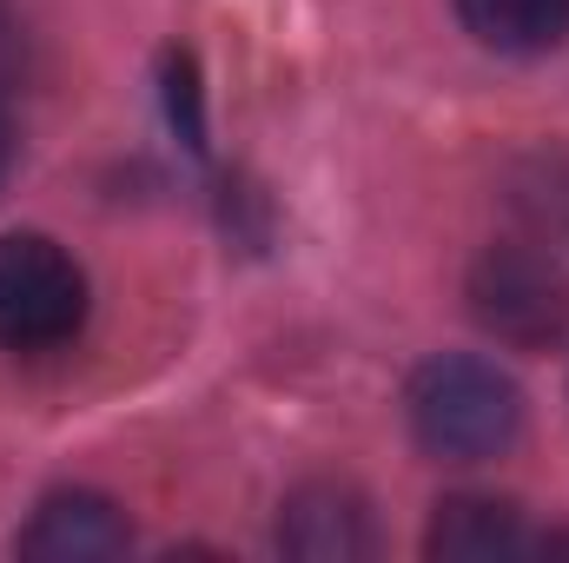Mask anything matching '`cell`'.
<instances>
[{
	"label": "cell",
	"mask_w": 569,
	"mask_h": 563,
	"mask_svg": "<svg viewBox=\"0 0 569 563\" xmlns=\"http://www.w3.org/2000/svg\"><path fill=\"white\" fill-rule=\"evenodd\" d=\"M405 412H411V437L437 464H483V457L510 451L517 431H523L517 385L497 365L463 358V352H443V358L418 365V378L405 392Z\"/></svg>",
	"instance_id": "1"
},
{
	"label": "cell",
	"mask_w": 569,
	"mask_h": 563,
	"mask_svg": "<svg viewBox=\"0 0 569 563\" xmlns=\"http://www.w3.org/2000/svg\"><path fill=\"white\" fill-rule=\"evenodd\" d=\"M457 20L497 53H550L569 40V0H457Z\"/></svg>",
	"instance_id": "7"
},
{
	"label": "cell",
	"mask_w": 569,
	"mask_h": 563,
	"mask_svg": "<svg viewBox=\"0 0 569 563\" xmlns=\"http://www.w3.org/2000/svg\"><path fill=\"white\" fill-rule=\"evenodd\" d=\"M470 312L490 338L543 352L569 332V279L530 246H490L470 273Z\"/></svg>",
	"instance_id": "3"
},
{
	"label": "cell",
	"mask_w": 569,
	"mask_h": 563,
	"mask_svg": "<svg viewBox=\"0 0 569 563\" xmlns=\"http://www.w3.org/2000/svg\"><path fill=\"white\" fill-rule=\"evenodd\" d=\"M279 544L291 557L311 563H345L371 551V524H365V504L345 491V484H305L284 497L279 517Z\"/></svg>",
	"instance_id": "5"
},
{
	"label": "cell",
	"mask_w": 569,
	"mask_h": 563,
	"mask_svg": "<svg viewBox=\"0 0 569 563\" xmlns=\"http://www.w3.org/2000/svg\"><path fill=\"white\" fill-rule=\"evenodd\" d=\"M127 544H133V524L100 491H53L20 531V557L33 563H107L127 557Z\"/></svg>",
	"instance_id": "4"
},
{
	"label": "cell",
	"mask_w": 569,
	"mask_h": 563,
	"mask_svg": "<svg viewBox=\"0 0 569 563\" xmlns=\"http://www.w3.org/2000/svg\"><path fill=\"white\" fill-rule=\"evenodd\" d=\"M425 551L450 563H497V557H523L530 537H523L517 504H503V497H450L430 517Z\"/></svg>",
	"instance_id": "6"
},
{
	"label": "cell",
	"mask_w": 569,
	"mask_h": 563,
	"mask_svg": "<svg viewBox=\"0 0 569 563\" xmlns=\"http://www.w3.org/2000/svg\"><path fill=\"white\" fill-rule=\"evenodd\" d=\"M166 113H172V127H179V140L192 146H206V120H199V73H192V60L186 53H166Z\"/></svg>",
	"instance_id": "8"
},
{
	"label": "cell",
	"mask_w": 569,
	"mask_h": 563,
	"mask_svg": "<svg viewBox=\"0 0 569 563\" xmlns=\"http://www.w3.org/2000/svg\"><path fill=\"white\" fill-rule=\"evenodd\" d=\"M87 318V273L40 233H0V345L40 352Z\"/></svg>",
	"instance_id": "2"
},
{
	"label": "cell",
	"mask_w": 569,
	"mask_h": 563,
	"mask_svg": "<svg viewBox=\"0 0 569 563\" xmlns=\"http://www.w3.org/2000/svg\"><path fill=\"white\" fill-rule=\"evenodd\" d=\"M7 166H13V120H7V107H0V186H7Z\"/></svg>",
	"instance_id": "9"
}]
</instances>
